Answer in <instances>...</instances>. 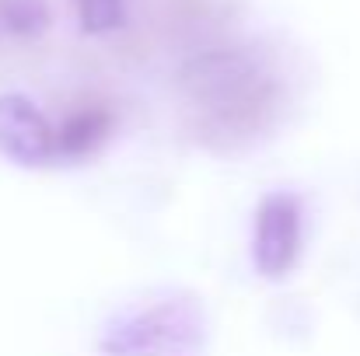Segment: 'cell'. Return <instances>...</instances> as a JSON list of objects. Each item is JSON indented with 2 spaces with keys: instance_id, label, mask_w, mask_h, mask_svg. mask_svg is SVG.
<instances>
[{
  "instance_id": "6da1fadb",
  "label": "cell",
  "mask_w": 360,
  "mask_h": 356,
  "mask_svg": "<svg viewBox=\"0 0 360 356\" xmlns=\"http://www.w3.org/2000/svg\"><path fill=\"white\" fill-rule=\"evenodd\" d=\"M189 102L221 136L259 129L262 112L273 109V81L248 53H207L182 74Z\"/></svg>"
},
{
  "instance_id": "7a4b0ae2",
  "label": "cell",
  "mask_w": 360,
  "mask_h": 356,
  "mask_svg": "<svg viewBox=\"0 0 360 356\" xmlns=\"http://www.w3.org/2000/svg\"><path fill=\"white\" fill-rule=\"evenodd\" d=\"M109 356H200L207 346V315L196 297H165L116 315L102 339Z\"/></svg>"
},
{
  "instance_id": "3957f363",
  "label": "cell",
  "mask_w": 360,
  "mask_h": 356,
  "mask_svg": "<svg viewBox=\"0 0 360 356\" xmlns=\"http://www.w3.org/2000/svg\"><path fill=\"white\" fill-rule=\"evenodd\" d=\"M304 206L294 192H266L252 220V265L262 279H283L301 258Z\"/></svg>"
},
{
  "instance_id": "277c9868",
  "label": "cell",
  "mask_w": 360,
  "mask_h": 356,
  "mask_svg": "<svg viewBox=\"0 0 360 356\" xmlns=\"http://www.w3.org/2000/svg\"><path fill=\"white\" fill-rule=\"evenodd\" d=\"M0 157L18 168H49L60 161L56 126L28 95H0Z\"/></svg>"
},
{
  "instance_id": "5b68a950",
  "label": "cell",
  "mask_w": 360,
  "mask_h": 356,
  "mask_svg": "<svg viewBox=\"0 0 360 356\" xmlns=\"http://www.w3.org/2000/svg\"><path fill=\"white\" fill-rule=\"evenodd\" d=\"M116 129V116L105 105H84L56 126V150L60 161H81L105 147Z\"/></svg>"
},
{
  "instance_id": "8992f818",
  "label": "cell",
  "mask_w": 360,
  "mask_h": 356,
  "mask_svg": "<svg viewBox=\"0 0 360 356\" xmlns=\"http://www.w3.org/2000/svg\"><path fill=\"white\" fill-rule=\"evenodd\" d=\"M49 28V0H0V35L39 39Z\"/></svg>"
},
{
  "instance_id": "52a82bcc",
  "label": "cell",
  "mask_w": 360,
  "mask_h": 356,
  "mask_svg": "<svg viewBox=\"0 0 360 356\" xmlns=\"http://www.w3.org/2000/svg\"><path fill=\"white\" fill-rule=\"evenodd\" d=\"M81 32L105 35L126 25V0H74Z\"/></svg>"
}]
</instances>
